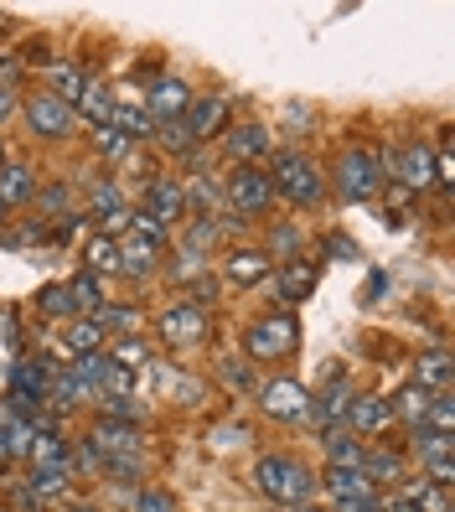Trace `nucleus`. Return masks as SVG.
Listing matches in <instances>:
<instances>
[{"instance_id":"20e7f679","label":"nucleus","mask_w":455,"mask_h":512,"mask_svg":"<svg viewBox=\"0 0 455 512\" xmlns=\"http://www.w3.org/2000/svg\"><path fill=\"white\" fill-rule=\"evenodd\" d=\"M156 337L171 352H197L212 337V316L202 306H192V300H171V306L156 316Z\"/></svg>"},{"instance_id":"f257e3e1","label":"nucleus","mask_w":455,"mask_h":512,"mask_svg":"<svg viewBox=\"0 0 455 512\" xmlns=\"http://www.w3.org/2000/svg\"><path fill=\"white\" fill-rule=\"evenodd\" d=\"M254 487L264 497H275V502H290V507L300 502L306 507L311 492H316V476H311L306 461H295V456H259L254 461Z\"/></svg>"},{"instance_id":"dca6fc26","label":"nucleus","mask_w":455,"mask_h":512,"mask_svg":"<svg viewBox=\"0 0 455 512\" xmlns=\"http://www.w3.org/2000/svg\"><path fill=\"white\" fill-rule=\"evenodd\" d=\"M223 150L233 156V166H259L264 156H269V130L264 125H233V130H223Z\"/></svg>"},{"instance_id":"f8f14e48","label":"nucleus","mask_w":455,"mask_h":512,"mask_svg":"<svg viewBox=\"0 0 455 512\" xmlns=\"http://www.w3.org/2000/svg\"><path fill=\"white\" fill-rule=\"evenodd\" d=\"M228 99H218V94H202V99H192L187 104V114H181V125H187V135L192 140H212V135H223L228 130Z\"/></svg>"},{"instance_id":"f03ea898","label":"nucleus","mask_w":455,"mask_h":512,"mask_svg":"<svg viewBox=\"0 0 455 512\" xmlns=\"http://www.w3.org/2000/svg\"><path fill=\"white\" fill-rule=\"evenodd\" d=\"M300 347V316L295 311H269L244 331V357L249 363H285Z\"/></svg>"},{"instance_id":"39448f33","label":"nucleus","mask_w":455,"mask_h":512,"mask_svg":"<svg viewBox=\"0 0 455 512\" xmlns=\"http://www.w3.org/2000/svg\"><path fill=\"white\" fill-rule=\"evenodd\" d=\"M337 192L342 202H368L383 192V171H378V156L368 145H347L342 161H337Z\"/></svg>"},{"instance_id":"9b49d317","label":"nucleus","mask_w":455,"mask_h":512,"mask_svg":"<svg viewBox=\"0 0 455 512\" xmlns=\"http://www.w3.org/2000/svg\"><path fill=\"white\" fill-rule=\"evenodd\" d=\"M450 445H455V435H440V430H414V456H419V466L430 471V481L435 487H450L455 481V466H450Z\"/></svg>"},{"instance_id":"2f4dec72","label":"nucleus","mask_w":455,"mask_h":512,"mask_svg":"<svg viewBox=\"0 0 455 512\" xmlns=\"http://www.w3.org/2000/svg\"><path fill=\"white\" fill-rule=\"evenodd\" d=\"M26 456H32L37 466H57V471H68V445L57 430H32V445H26Z\"/></svg>"},{"instance_id":"aec40b11","label":"nucleus","mask_w":455,"mask_h":512,"mask_svg":"<svg viewBox=\"0 0 455 512\" xmlns=\"http://www.w3.org/2000/svg\"><path fill=\"white\" fill-rule=\"evenodd\" d=\"M156 378H161V388H166V399H176V404H187V409H197L212 388L202 383V378H192V373H181V368H171V363H156Z\"/></svg>"},{"instance_id":"f3484780","label":"nucleus","mask_w":455,"mask_h":512,"mask_svg":"<svg viewBox=\"0 0 455 512\" xmlns=\"http://www.w3.org/2000/svg\"><path fill=\"white\" fill-rule=\"evenodd\" d=\"M223 275H228V285L249 290V285H264L269 275H275V259H269L264 249H233L223 259Z\"/></svg>"},{"instance_id":"ea45409f","label":"nucleus","mask_w":455,"mask_h":512,"mask_svg":"<svg viewBox=\"0 0 455 512\" xmlns=\"http://www.w3.org/2000/svg\"><path fill=\"white\" fill-rule=\"evenodd\" d=\"M156 145L166 150V156H192V135H187V125L181 119H166V125H156Z\"/></svg>"},{"instance_id":"0eeeda50","label":"nucleus","mask_w":455,"mask_h":512,"mask_svg":"<svg viewBox=\"0 0 455 512\" xmlns=\"http://www.w3.org/2000/svg\"><path fill=\"white\" fill-rule=\"evenodd\" d=\"M259 409L269 419H280V425H306L311 419V394H306V383H295V378H269L259 388Z\"/></svg>"},{"instance_id":"c85d7f7f","label":"nucleus","mask_w":455,"mask_h":512,"mask_svg":"<svg viewBox=\"0 0 455 512\" xmlns=\"http://www.w3.org/2000/svg\"><path fill=\"white\" fill-rule=\"evenodd\" d=\"M73 114H88V119H94V130H99V125H109V114H114V94H109L99 78H88L78 104H73Z\"/></svg>"},{"instance_id":"4c0bfd02","label":"nucleus","mask_w":455,"mask_h":512,"mask_svg":"<svg viewBox=\"0 0 455 512\" xmlns=\"http://www.w3.org/2000/svg\"><path fill=\"white\" fill-rule=\"evenodd\" d=\"M321 445H326V461H331V466H352V471L362 466V450H357V440H352V435L326 430V435H321Z\"/></svg>"},{"instance_id":"423d86ee","label":"nucleus","mask_w":455,"mask_h":512,"mask_svg":"<svg viewBox=\"0 0 455 512\" xmlns=\"http://www.w3.org/2000/svg\"><path fill=\"white\" fill-rule=\"evenodd\" d=\"M223 197H228V207H233V218H259V213H269V207H275L269 171H259V166H233Z\"/></svg>"},{"instance_id":"4be33fe9","label":"nucleus","mask_w":455,"mask_h":512,"mask_svg":"<svg viewBox=\"0 0 455 512\" xmlns=\"http://www.w3.org/2000/svg\"><path fill=\"white\" fill-rule=\"evenodd\" d=\"M414 383L430 388V394H450V352L445 347H430L414 357Z\"/></svg>"},{"instance_id":"1a4fd4ad","label":"nucleus","mask_w":455,"mask_h":512,"mask_svg":"<svg viewBox=\"0 0 455 512\" xmlns=\"http://www.w3.org/2000/svg\"><path fill=\"white\" fill-rule=\"evenodd\" d=\"M21 114H26V130H32L37 140H68V135H73V104L52 99V94L26 99Z\"/></svg>"},{"instance_id":"5fc2aeb1","label":"nucleus","mask_w":455,"mask_h":512,"mask_svg":"<svg viewBox=\"0 0 455 512\" xmlns=\"http://www.w3.org/2000/svg\"><path fill=\"white\" fill-rule=\"evenodd\" d=\"M300 512H321V507H300Z\"/></svg>"},{"instance_id":"6e6552de","label":"nucleus","mask_w":455,"mask_h":512,"mask_svg":"<svg viewBox=\"0 0 455 512\" xmlns=\"http://www.w3.org/2000/svg\"><path fill=\"white\" fill-rule=\"evenodd\" d=\"M88 445H94V450H99V461L109 466V461H130V456H140L145 435H140L135 419H94V430H88Z\"/></svg>"},{"instance_id":"473e14b6","label":"nucleus","mask_w":455,"mask_h":512,"mask_svg":"<svg viewBox=\"0 0 455 512\" xmlns=\"http://www.w3.org/2000/svg\"><path fill=\"white\" fill-rule=\"evenodd\" d=\"M83 83H88L83 68H73V63H52V73H47V94H52V99H63V104H78Z\"/></svg>"},{"instance_id":"a19ab883","label":"nucleus","mask_w":455,"mask_h":512,"mask_svg":"<svg viewBox=\"0 0 455 512\" xmlns=\"http://www.w3.org/2000/svg\"><path fill=\"white\" fill-rule=\"evenodd\" d=\"M181 192H187V202L197 207V218H212V207L223 202V187L218 182H181Z\"/></svg>"},{"instance_id":"f704fd0d","label":"nucleus","mask_w":455,"mask_h":512,"mask_svg":"<svg viewBox=\"0 0 455 512\" xmlns=\"http://www.w3.org/2000/svg\"><path fill=\"white\" fill-rule=\"evenodd\" d=\"M104 337H109V331H104L94 316H78V321H68V331H63V342H68L78 357H83V352H99Z\"/></svg>"},{"instance_id":"bb28decb","label":"nucleus","mask_w":455,"mask_h":512,"mask_svg":"<svg viewBox=\"0 0 455 512\" xmlns=\"http://www.w3.org/2000/svg\"><path fill=\"white\" fill-rule=\"evenodd\" d=\"M109 125L119 135H130V140H145V135H156V119L145 114V104H125V99H114V114H109Z\"/></svg>"},{"instance_id":"de8ad7c7","label":"nucleus","mask_w":455,"mask_h":512,"mask_svg":"<svg viewBox=\"0 0 455 512\" xmlns=\"http://www.w3.org/2000/svg\"><path fill=\"white\" fill-rule=\"evenodd\" d=\"M223 378H228L233 388H249V378H254V363H249V357H228V363H223Z\"/></svg>"},{"instance_id":"a18cd8bd","label":"nucleus","mask_w":455,"mask_h":512,"mask_svg":"<svg viewBox=\"0 0 455 512\" xmlns=\"http://www.w3.org/2000/svg\"><path fill=\"white\" fill-rule=\"evenodd\" d=\"M202 259H207V254L176 249V269H171V280H176V285H197V280H202Z\"/></svg>"},{"instance_id":"8fccbe9b","label":"nucleus","mask_w":455,"mask_h":512,"mask_svg":"<svg viewBox=\"0 0 455 512\" xmlns=\"http://www.w3.org/2000/svg\"><path fill=\"white\" fill-rule=\"evenodd\" d=\"M337 512H378V497H352V502H337Z\"/></svg>"},{"instance_id":"cd10ccee","label":"nucleus","mask_w":455,"mask_h":512,"mask_svg":"<svg viewBox=\"0 0 455 512\" xmlns=\"http://www.w3.org/2000/svg\"><path fill=\"white\" fill-rule=\"evenodd\" d=\"M388 399H393V419H409V430H419L424 414H430V404H435V394L419 388V383H409L404 394H388Z\"/></svg>"},{"instance_id":"412c9836","label":"nucleus","mask_w":455,"mask_h":512,"mask_svg":"<svg viewBox=\"0 0 455 512\" xmlns=\"http://www.w3.org/2000/svg\"><path fill=\"white\" fill-rule=\"evenodd\" d=\"M37 171L32 166H21V161H0V202L16 207V202H32L37 197Z\"/></svg>"},{"instance_id":"393cba45","label":"nucleus","mask_w":455,"mask_h":512,"mask_svg":"<svg viewBox=\"0 0 455 512\" xmlns=\"http://www.w3.org/2000/svg\"><path fill=\"white\" fill-rule=\"evenodd\" d=\"M26 445H32V425L26 419L11 414V404H0V461H21L26 456Z\"/></svg>"},{"instance_id":"7ed1b4c3","label":"nucleus","mask_w":455,"mask_h":512,"mask_svg":"<svg viewBox=\"0 0 455 512\" xmlns=\"http://www.w3.org/2000/svg\"><path fill=\"white\" fill-rule=\"evenodd\" d=\"M269 187H275V197H285V202H295V207H316V202L326 197L316 166L300 156V150H280L275 166H269Z\"/></svg>"},{"instance_id":"09e8293b","label":"nucleus","mask_w":455,"mask_h":512,"mask_svg":"<svg viewBox=\"0 0 455 512\" xmlns=\"http://www.w3.org/2000/svg\"><path fill=\"white\" fill-rule=\"evenodd\" d=\"M11 502H16V512H47V502L26 487V481H21V487H11Z\"/></svg>"},{"instance_id":"e433bc0d","label":"nucleus","mask_w":455,"mask_h":512,"mask_svg":"<svg viewBox=\"0 0 455 512\" xmlns=\"http://www.w3.org/2000/svg\"><path fill=\"white\" fill-rule=\"evenodd\" d=\"M104 331H125V337H130V331H140V306H125V300H104V311L94 316Z\"/></svg>"},{"instance_id":"b1692460","label":"nucleus","mask_w":455,"mask_h":512,"mask_svg":"<svg viewBox=\"0 0 455 512\" xmlns=\"http://www.w3.org/2000/svg\"><path fill=\"white\" fill-rule=\"evenodd\" d=\"M83 269L88 275H119V238H104V233H88L83 238Z\"/></svg>"},{"instance_id":"ddd939ff","label":"nucleus","mask_w":455,"mask_h":512,"mask_svg":"<svg viewBox=\"0 0 455 512\" xmlns=\"http://www.w3.org/2000/svg\"><path fill=\"white\" fill-rule=\"evenodd\" d=\"M393 182H399L404 192H430L435 187V156H430V145H404L399 150V166H393Z\"/></svg>"},{"instance_id":"37998d69","label":"nucleus","mask_w":455,"mask_h":512,"mask_svg":"<svg viewBox=\"0 0 455 512\" xmlns=\"http://www.w3.org/2000/svg\"><path fill=\"white\" fill-rule=\"evenodd\" d=\"M37 207L47 213V223H63V218H68V187H63V182L37 187Z\"/></svg>"},{"instance_id":"a878e982","label":"nucleus","mask_w":455,"mask_h":512,"mask_svg":"<svg viewBox=\"0 0 455 512\" xmlns=\"http://www.w3.org/2000/svg\"><path fill=\"white\" fill-rule=\"evenodd\" d=\"M321 487H326L331 497H337V502H352V497H373V481L362 476V471H352V466H326Z\"/></svg>"},{"instance_id":"a211bd4d","label":"nucleus","mask_w":455,"mask_h":512,"mask_svg":"<svg viewBox=\"0 0 455 512\" xmlns=\"http://www.w3.org/2000/svg\"><path fill=\"white\" fill-rule=\"evenodd\" d=\"M156 269H161V249H156V244H145V238H135V233L119 238V275L150 280Z\"/></svg>"},{"instance_id":"2eb2a0df","label":"nucleus","mask_w":455,"mask_h":512,"mask_svg":"<svg viewBox=\"0 0 455 512\" xmlns=\"http://www.w3.org/2000/svg\"><path fill=\"white\" fill-rule=\"evenodd\" d=\"M192 104V88L181 83V78H156L150 83V94H145V114L156 119V125H166V119H181Z\"/></svg>"},{"instance_id":"c9c22d12","label":"nucleus","mask_w":455,"mask_h":512,"mask_svg":"<svg viewBox=\"0 0 455 512\" xmlns=\"http://www.w3.org/2000/svg\"><path fill=\"white\" fill-rule=\"evenodd\" d=\"M68 476L73 471H57V466H37L32 476H26V487H32L42 502H63V492H68Z\"/></svg>"},{"instance_id":"5701e85b","label":"nucleus","mask_w":455,"mask_h":512,"mask_svg":"<svg viewBox=\"0 0 455 512\" xmlns=\"http://www.w3.org/2000/svg\"><path fill=\"white\" fill-rule=\"evenodd\" d=\"M311 290H316V264L290 259L285 269H275V295L285 300V306H290V300H306Z\"/></svg>"},{"instance_id":"49530a36","label":"nucleus","mask_w":455,"mask_h":512,"mask_svg":"<svg viewBox=\"0 0 455 512\" xmlns=\"http://www.w3.org/2000/svg\"><path fill=\"white\" fill-rule=\"evenodd\" d=\"M135 512H176V502H171V492L150 487V492H140V497H135Z\"/></svg>"},{"instance_id":"4468645a","label":"nucleus","mask_w":455,"mask_h":512,"mask_svg":"<svg viewBox=\"0 0 455 512\" xmlns=\"http://www.w3.org/2000/svg\"><path fill=\"white\" fill-rule=\"evenodd\" d=\"M140 213H150L161 228H171L181 213H187V192H181V182H166V176H150L145 182V207Z\"/></svg>"},{"instance_id":"c03bdc74","label":"nucleus","mask_w":455,"mask_h":512,"mask_svg":"<svg viewBox=\"0 0 455 512\" xmlns=\"http://www.w3.org/2000/svg\"><path fill=\"white\" fill-rule=\"evenodd\" d=\"M300 244H306V238H300V228H295V223H275V233H269V249H275L285 264H290V259H300ZM275 254H269V259H275Z\"/></svg>"},{"instance_id":"3c124183","label":"nucleus","mask_w":455,"mask_h":512,"mask_svg":"<svg viewBox=\"0 0 455 512\" xmlns=\"http://www.w3.org/2000/svg\"><path fill=\"white\" fill-rule=\"evenodd\" d=\"M57 512H99V507H94V502H63Z\"/></svg>"},{"instance_id":"79ce46f5","label":"nucleus","mask_w":455,"mask_h":512,"mask_svg":"<svg viewBox=\"0 0 455 512\" xmlns=\"http://www.w3.org/2000/svg\"><path fill=\"white\" fill-rule=\"evenodd\" d=\"M37 311H42L47 321H68V316H73V300H68V285H47V290L37 295Z\"/></svg>"},{"instance_id":"72a5a7b5","label":"nucleus","mask_w":455,"mask_h":512,"mask_svg":"<svg viewBox=\"0 0 455 512\" xmlns=\"http://www.w3.org/2000/svg\"><path fill=\"white\" fill-rule=\"evenodd\" d=\"M114 213H125V197H119V182H88V223H104Z\"/></svg>"},{"instance_id":"864d4df0","label":"nucleus","mask_w":455,"mask_h":512,"mask_svg":"<svg viewBox=\"0 0 455 512\" xmlns=\"http://www.w3.org/2000/svg\"><path fill=\"white\" fill-rule=\"evenodd\" d=\"M0 223H6V202H0Z\"/></svg>"},{"instance_id":"6ab92c4d","label":"nucleus","mask_w":455,"mask_h":512,"mask_svg":"<svg viewBox=\"0 0 455 512\" xmlns=\"http://www.w3.org/2000/svg\"><path fill=\"white\" fill-rule=\"evenodd\" d=\"M368 481H378V487H404V476H409V466H404V456L399 450H388V445H378V450H368L362 456V466H357Z\"/></svg>"},{"instance_id":"7c9ffc66","label":"nucleus","mask_w":455,"mask_h":512,"mask_svg":"<svg viewBox=\"0 0 455 512\" xmlns=\"http://www.w3.org/2000/svg\"><path fill=\"white\" fill-rule=\"evenodd\" d=\"M104 357H109V363H114L119 373H130V378L150 368V347H145L140 337H114V347H109Z\"/></svg>"},{"instance_id":"603ef678","label":"nucleus","mask_w":455,"mask_h":512,"mask_svg":"<svg viewBox=\"0 0 455 512\" xmlns=\"http://www.w3.org/2000/svg\"><path fill=\"white\" fill-rule=\"evenodd\" d=\"M11 109H16V104H11V94L0 88V119H11Z\"/></svg>"},{"instance_id":"9d476101","label":"nucleus","mask_w":455,"mask_h":512,"mask_svg":"<svg viewBox=\"0 0 455 512\" xmlns=\"http://www.w3.org/2000/svg\"><path fill=\"white\" fill-rule=\"evenodd\" d=\"M347 425H352V435H362V440L388 435V430H393V399H388V394H352Z\"/></svg>"},{"instance_id":"58836bf2","label":"nucleus","mask_w":455,"mask_h":512,"mask_svg":"<svg viewBox=\"0 0 455 512\" xmlns=\"http://www.w3.org/2000/svg\"><path fill=\"white\" fill-rule=\"evenodd\" d=\"M94 150H99L104 161H130L135 140H130V135H119L114 125H99V130H94Z\"/></svg>"},{"instance_id":"c756f323","label":"nucleus","mask_w":455,"mask_h":512,"mask_svg":"<svg viewBox=\"0 0 455 512\" xmlns=\"http://www.w3.org/2000/svg\"><path fill=\"white\" fill-rule=\"evenodd\" d=\"M68 300H73L78 316H99L104 311V285L88 275V269H78V275L68 280Z\"/></svg>"}]
</instances>
